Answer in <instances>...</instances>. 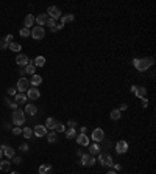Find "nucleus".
Masks as SVG:
<instances>
[{
	"label": "nucleus",
	"instance_id": "nucleus-1",
	"mask_svg": "<svg viewBox=\"0 0 156 174\" xmlns=\"http://www.w3.org/2000/svg\"><path fill=\"white\" fill-rule=\"evenodd\" d=\"M133 64H134V67H136V70L145 72V70H148L150 67L154 64V59H153V58H139V59H134Z\"/></svg>",
	"mask_w": 156,
	"mask_h": 174
},
{
	"label": "nucleus",
	"instance_id": "nucleus-2",
	"mask_svg": "<svg viewBox=\"0 0 156 174\" xmlns=\"http://www.w3.org/2000/svg\"><path fill=\"white\" fill-rule=\"evenodd\" d=\"M12 123H14L17 128H20L25 123V112L20 111V109H16L12 112Z\"/></svg>",
	"mask_w": 156,
	"mask_h": 174
},
{
	"label": "nucleus",
	"instance_id": "nucleus-3",
	"mask_svg": "<svg viewBox=\"0 0 156 174\" xmlns=\"http://www.w3.org/2000/svg\"><path fill=\"white\" fill-rule=\"evenodd\" d=\"M30 36H31L33 39H36V41H41V39L45 36L44 26H33V28L30 30Z\"/></svg>",
	"mask_w": 156,
	"mask_h": 174
},
{
	"label": "nucleus",
	"instance_id": "nucleus-4",
	"mask_svg": "<svg viewBox=\"0 0 156 174\" xmlns=\"http://www.w3.org/2000/svg\"><path fill=\"white\" fill-rule=\"evenodd\" d=\"M47 16L50 17V19H53V20H56V19H61V9L56 6V5H51V6H48L47 8Z\"/></svg>",
	"mask_w": 156,
	"mask_h": 174
},
{
	"label": "nucleus",
	"instance_id": "nucleus-5",
	"mask_svg": "<svg viewBox=\"0 0 156 174\" xmlns=\"http://www.w3.org/2000/svg\"><path fill=\"white\" fill-rule=\"evenodd\" d=\"M16 89H17L19 93H25V92L30 89V81H28L27 78H20L19 81H17V84H16Z\"/></svg>",
	"mask_w": 156,
	"mask_h": 174
},
{
	"label": "nucleus",
	"instance_id": "nucleus-6",
	"mask_svg": "<svg viewBox=\"0 0 156 174\" xmlns=\"http://www.w3.org/2000/svg\"><path fill=\"white\" fill-rule=\"evenodd\" d=\"M98 162L103 165V166H112V157L109 154H105V152H100L98 154Z\"/></svg>",
	"mask_w": 156,
	"mask_h": 174
},
{
	"label": "nucleus",
	"instance_id": "nucleus-7",
	"mask_svg": "<svg viewBox=\"0 0 156 174\" xmlns=\"http://www.w3.org/2000/svg\"><path fill=\"white\" fill-rule=\"evenodd\" d=\"M90 138H92L95 143H100V142H103V140H105V131H103V129H100V128L94 129V131H92V135H90Z\"/></svg>",
	"mask_w": 156,
	"mask_h": 174
},
{
	"label": "nucleus",
	"instance_id": "nucleus-8",
	"mask_svg": "<svg viewBox=\"0 0 156 174\" xmlns=\"http://www.w3.org/2000/svg\"><path fill=\"white\" fill-rule=\"evenodd\" d=\"M131 93H134V95L137 98H147V89L145 87H142V86H133L131 87Z\"/></svg>",
	"mask_w": 156,
	"mask_h": 174
},
{
	"label": "nucleus",
	"instance_id": "nucleus-9",
	"mask_svg": "<svg viewBox=\"0 0 156 174\" xmlns=\"http://www.w3.org/2000/svg\"><path fill=\"white\" fill-rule=\"evenodd\" d=\"M81 165L83 166H94L95 165V159L90 154H83L81 155Z\"/></svg>",
	"mask_w": 156,
	"mask_h": 174
},
{
	"label": "nucleus",
	"instance_id": "nucleus-10",
	"mask_svg": "<svg viewBox=\"0 0 156 174\" xmlns=\"http://www.w3.org/2000/svg\"><path fill=\"white\" fill-rule=\"evenodd\" d=\"M115 152H117V154H125V152H128V143L123 142V140L117 142V143H115Z\"/></svg>",
	"mask_w": 156,
	"mask_h": 174
},
{
	"label": "nucleus",
	"instance_id": "nucleus-11",
	"mask_svg": "<svg viewBox=\"0 0 156 174\" xmlns=\"http://www.w3.org/2000/svg\"><path fill=\"white\" fill-rule=\"evenodd\" d=\"M25 95H27L28 100H37L39 97H41V92H39L36 87H30V89L27 90V93H25Z\"/></svg>",
	"mask_w": 156,
	"mask_h": 174
},
{
	"label": "nucleus",
	"instance_id": "nucleus-12",
	"mask_svg": "<svg viewBox=\"0 0 156 174\" xmlns=\"http://www.w3.org/2000/svg\"><path fill=\"white\" fill-rule=\"evenodd\" d=\"M33 134H34L36 137H45L47 135V129H45L44 125H37V126H34Z\"/></svg>",
	"mask_w": 156,
	"mask_h": 174
},
{
	"label": "nucleus",
	"instance_id": "nucleus-13",
	"mask_svg": "<svg viewBox=\"0 0 156 174\" xmlns=\"http://www.w3.org/2000/svg\"><path fill=\"white\" fill-rule=\"evenodd\" d=\"M0 149H2V151H3V155H6V157H8V160H9V159H12V157H14V155H16V151H14V149H12V148H11V146H6V145H2V146H0Z\"/></svg>",
	"mask_w": 156,
	"mask_h": 174
},
{
	"label": "nucleus",
	"instance_id": "nucleus-14",
	"mask_svg": "<svg viewBox=\"0 0 156 174\" xmlns=\"http://www.w3.org/2000/svg\"><path fill=\"white\" fill-rule=\"evenodd\" d=\"M76 143L80 146H89V137L86 135V134H76Z\"/></svg>",
	"mask_w": 156,
	"mask_h": 174
},
{
	"label": "nucleus",
	"instance_id": "nucleus-15",
	"mask_svg": "<svg viewBox=\"0 0 156 174\" xmlns=\"http://www.w3.org/2000/svg\"><path fill=\"white\" fill-rule=\"evenodd\" d=\"M28 62H30V59H28L27 55H20V53H19V55L16 56V64H17L19 67H25Z\"/></svg>",
	"mask_w": 156,
	"mask_h": 174
},
{
	"label": "nucleus",
	"instance_id": "nucleus-16",
	"mask_svg": "<svg viewBox=\"0 0 156 174\" xmlns=\"http://www.w3.org/2000/svg\"><path fill=\"white\" fill-rule=\"evenodd\" d=\"M33 25H34V17L31 14H27L23 19V28H33Z\"/></svg>",
	"mask_w": 156,
	"mask_h": 174
},
{
	"label": "nucleus",
	"instance_id": "nucleus-17",
	"mask_svg": "<svg viewBox=\"0 0 156 174\" xmlns=\"http://www.w3.org/2000/svg\"><path fill=\"white\" fill-rule=\"evenodd\" d=\"M47 19H48L47 12H42V14H39V16H37L34 20H36L37 26H42V25H45V23H47Z\"/></svg>",
	"mask_w": 156,
	"mask_h": 174
},
{
	"label": "nucleus",
	"instance_id": "nucleus-18",
	"mask_svg": "<svg viewBox=\"0 0 156 174\" xmlns=\"http://www.w3.org/2000/svg\"><path fill=\"white\" fill-rule=\"evenodd\" d=\"M89 151H90V155H95V154H100L101 152V146L98 143H94V145H89Z\"/></svg>",
	"mask_w": 156,
	"mask_h": 174
},
{
	"label": "nucleus",
	"instance_id": "nucleus-19",
	"mask_svg": "<svg viewBox=\"0 0 156 174\" xmlns=\"http://www.w3.org/2000/svg\"><path fill=\"white\" fill-rule=\"evenodd\" d=\"M42 83V78H41V75H33L31 76V79H30V86H33V87H36V86H39Z\"/></svg>",
	"mask_w": 156,
	"mask_h": 174
},
{
	"label": "nucleus",
	"instance_id": "nucleus-20",
	"mask_svg": "<svg viewBox=\"0 0 156 174\" xmlns=\"http://www.w3.org/2000/svg\"><path fill=\"white\" fill-rule=\"evenodd\" d=\"M23 69H25V73H28V75H31V76H33V75L36 73V67H34L33 61H30V62H28L27 65L23 67Z\"/></svg>",
	"mask_w": 156,
	"mask_h": 174
},
{
	"label": "nucleus",
	"instance_id": "nucleus-21",
	"mask_svg": "<svg viewBox=\"0 0 156 174\" xmlns=\"http://www.w3.org/2000/svg\"><path fill=\"white\" fill-rule=\"evenodd\" d=\"M14 100H16V103L17 104H25V103H27V95H25V93H16V97H14Z\"/></svg>",
	"mask_w": 156,
	"mask_h": 174
},
{
	"label": "nucleus",
	"instance_id": "nucleus-22",
	"mask_svg": "<svg viewBox=\"0 0 156 174\" xmlns=\"http://www.w3.org/2000/svg\"><path fill=\"white\" fill-rule=\"evenodd\" d=\"M23 112H27L28 115H36V112H37V107L34 104H27L25 106V111Z\"/></svg>",
	"mask_w": 156,
	"mask_h": 174
},
{
	"label": "nucleus",
	"instance_id": "nucleus-23",
	"mask_svg": "<svg viewBox=\"0 0 156 174\" xmlns=\"http://www.w3.org/2000/svg\"><path fill=\"white\" fill-rule=\"evenodd\" d=\"M56 120L53 118V117H50V118H47V121H45V129H55V126H56Z\"/></svg>",
	"mask_w": 156,
	"mask_h": 174
},
{
	"label": "nucleus",
	"instance_id": "nucleus-24",
	"mask_svg": "<svg viewBox=\"0 0 156 174\" xmlns=\"http://www.w3.org/2000/svg\"><path fill=\"white\" fill-rule=\"evenodd\" d=\"M33 64H34V67H44L45 65V58L44 56H36Z\"/></svg>",
	"mask_w": 156,
	"mask_h": 174
},
{
	"label": "nucleus",
	"instance_id": "nucleus-25",
	"mask_svg": "<svg viewBox=\"0 0 156 174\" xmlns=\"http://www.w3.org/2000/svg\"><path fill=\"white\" fill-rule=\"evenodd\" d=\"M120 117H122V112H120L119 109H114V111H111V114H109V118H111V120H114V121L120 120Z\"/></svg>",
	"mask_w": 156,
	"mask_h": 174
},
{
	"label": "nucleus",
	"instance_id": "nucleus-26",
	"mask_svg": "<svg viewBox=\"0 0 156 174\" xmlns=\"http://www.w3.org/2000/svg\"><path fill=\"white\" fill-rule=\"evenodd\" d=\"M73 19H75V16H73V14H66V16H61V22H59V23L66 25V23H69V22H73Z\"/></svg>",
	"mask_w": 156,
	"mask_h": 174
},
{
	"label": "nucleus",
	"instance_id": "nucleus-27",
	"mask_svg": "<svg viewBox=\"0 0 156 174\" xmlns=\"http://www.w3.org/2000/svg\"><path fill=\"white\" fill-rule=\"evenodd\" d=\"M8 48H9L11 51H14V53H19V51L22 50V47H20L19 42H11V44L8 45Z\"/></svg>",
	"mask_w": 156,
	"mask_h": 174
},
{
	"label": "nucleus",
	"instance_id": "nucleus-28",
	"mask_svg": "<svg viewBox=\"0 0 156 174\" xmlns=\"http://www.w3.org/2000/svg\"><path fill=\"white\" fill-rule=\"evenodd\" d=\"M50 169H51V165L47 163V165H41V166H39V168H37V172H39V174H48Z\"/></svg>",
	"mask_w": 156,
	"mask_h": 174
},
{
	"label": "nucleus",
	"instance_id": "nucleus-29",
	"mask_svg": "<svg viewBox=\"0 0 156 174\" xmlns=\"http://www.w3.org/2000/svg\"><path fill=\"white\" fill-rule=\"evenodd\" d=\"M22 135H23L25 138H31V137H33V129H31V128H23V129H22Z\"/></svg>",
	"mask_w": 156,
	"mask_h": 174
},
{
	"label": "nucleus",
	"instance_id": "nucleus-30",
	"mask_svg": "<svg viewBox=\"0 0 156 174\" xmlns=\"http://www.w3.org/2000/svg\"><path fill=\"white\" fill-rule=\"evenodd\" d=\"M64 132H66V137L67 138H75L76 137V129H73V128H69V129H66Z\"/></svg>",
	"mask_w": 156,
	"mask_h": 174
},
{
	"label": "nucleus",
	"instance_id": "nucleus-31",
	"mask_svg": "<svg viewBox=\"0 0 156 174\" xmlns=\"http://www.w3.org/2000/svg\"><path fill=\"white\" fill-rule=\"evenodd\" d=\"M11 168V162L6 160V162H0V171H9Z\"/></svg>",
	"mask_w": 156,
	"mask_h": 174
},
{
	"label": "nucleus",
	"instance_id": "nucleus-32",
	"mask_svg": "<svg viewBox=\"0 0 156 174\" xmlns=\"http://www.w3.org/2000/svg\"><path fill=\"white\" fill-rule=\"evenodd\" d=\"M47 142L48 143H55L56 142V132H48L47 134Z\"/></svg>",
	"mask_w": 156,
	"mask_h": 174
},
{
	"label": "nucleus",
	"instance_id": "nucleus-33",
	"mask_svg": "<svg viewBox=\"0 0 156 174\" xmlns=\"http://www.w3.org/2000/svg\"><path fill=\"white\" fill-rule=\"evenodd\" d=\"M55 131L61 134V132H64V131H66V126H64L62 123H59V121H58V123H56V126H55Z\"/></svg>",
	"mask_w": 156,
	"mask_h": 174
},
{
	"label": "nucleus",
	"instance_id": "nucleus-34",
	"mask_svg": "<svg viewBox=\"0 0 156 174\" xmlns=\"http://www.w3.org/2000/svg\"><path fill=\"white\" fill-rule=\"evenodd\" d=\"M19 34H20L22 37H28V36H30V30H28V28H20V30H19Z\"/></svg>",
	"mask_w": 156,
	"mask_h": 174
},
{
	"label": "nucleus",
	"instance_id": "nucleus-35",
	"mask_svg": "<svg viewBox=\"0 0 156 174\" xmlns=\"http://www.w3.org/2000/svg\"><path fill=\"white\" fill-rule=\"evenodd\" d=\"M47 26H48V28H55V26H56V20H53V19H47V23H45Z\"/></svg>",
	"mask_w": 156,
	"mask_h": 174
},
{
	"label": "nucleus",
	"instance_id": "nucleus-36",
	"mask_svg": "<svg viewBox=\"0 0 156 174\" xmlns=\"http://www.w3.org/2000/svg\"><path fill=\"white\" fill-rule=\"evenodd\" d=\"M5 103L9 106V107H11L12 111H16V109H17V103H16V101H9V100H6Z\"/></svg>",
	"mask_w": 156,
	"mask_h": 174
},
{
	"label": "nucleus",
	"instance_id": "nucleus-37",
	"mask_svg": "<svg viewBox=\"0 0 156 174\" xmlns=\"http://www.w3.org/2000/svg\"><path fill=\"white\" fill-rule=\"evenodd\" d=\"M0 50H8V42L5 39H0Z\"/></svg>",
	"mask_w": 156,
	"mask_h": 174
},
{
	"label": "nucleus",
	"instance_id": "nucleus-38",
	"mask_svg": "<svg viewBox=\"0 0 156 174\" xmlns=\"http://www.w3.org/2000/svg\"><path fill=\"white\" fill-rule=\"evenodd\" d=\"M16 93H17V89L16 87H9L8 89V95L9 97H16Z\"/></svg>",
	"mask_w": 156,
	"mask_h": 174
},
{
	"label": "nucleus",
	"instance_id": "nucleus-39",
	"mask_svg": "<svg viewBox=\"0 0 156 174\" xmlns=\"http://www.w3.org/2000/svg\"><path fill=\"white\" fill-rule=\"evenodd\" d=\"M3 39H5V41L8 42V45H9L11 42H14V41H12V39H14V36H12V34H8V36H5Z\"/></svg>",
	"mask_w": 156,
	"mask_h": 174
},
{
	"label": "nucleus",
	"instance_id": "nucleus-40",
	"mask_svg": "<svg viewBox=\"0 0 156 174\" xmlns=\"http://www.w3.org/2000/svg\"><path fill=\"white\" fill-rule=\"evenodd\" d=\"M11 132L14 134V135H22V129H20V128H17V126H16L14 129H12Z\"/></svg>",
	"mask_w": 156,
	"mask_h": 174
},
{
	"label": "nucleus",
	"instance_id": "nucleus-41",
	"mask_svg": "<svg viewBox=\"0 0 156 174\" xmlns=\"http://www.w3.org/2000/svg\"><path fill=\"white\" fill-rule=\"evenodd\" d=\"M12 163L20 165V163H22V159H20V157H17V155H14V157H12Z\"/></svg>",
	"mask_w": 156,
	"mask_h": 174
},
{
	"label": "nucleus",
	"instance_id": "nucleus-42",
	"mask_svg": "<svg viewBox=\"0 0 156 174\" xmlns=\"http://www.w3.org/2000/svg\"><path fill=\"white\" fill-rule=\"evenodd\" d=\"M20 151H23V152H27V151H28V145H27V143H23V145H20Z\"/></svg>",
	"mask_w": 156,
	"mask_h": 174
},
{
	"label": "nucleus",
	"instance_id": "nucleus-43",
	"mask_svg": "<svg viewBox=\"0 0 156 174\" xmlns=\"http://www.w3.org/2000/svg\"><path fill=\"white\" fill-rule=\"evenodd\" d=\"M67 125H69V128H73V129L76 128V121H73V120H69Z\"/></svg>",
	"mask_w": 156,
	"mask_h": 174
},
{
	"label": "nucleus",
	"instance_id": "nucleus-44",
	"mask_svg": "<svg viewBox=\"0 0 156 174\" xmlns=\"http://www.w3.org/2000/svg\"><path fill=\"white\" fill-rule=\"evenodd\" d=\"M126 109H128V104H126V103H123V104H120V109H119L120 112H122V111H126Z\"/></svg>",
	"mask_w": 156,
	"mask_h": 174
},
{
	"label": "nucleus",
	"instance_id": "nucleus-45",
	"mask_svg": "<svg viewBox=\"0 0 156 174\" xmlns=\"http://www.w3.org/2000/svg\"><path fill=\"white\" fill-rule=\"evenodd\" d=\"M148 106V100L147 98H142V107H147Z\"/></svg>",
	"mask_w": 156,
	"mask_h": 174
},
{
	"label": "nucleus",
	"instance_id": "nucleus-46",
	"mask_svg": "<svg viewBox=\"0 0 156 174\" xmlns=\"http://www.w3.org/2000/svg\"><path fill=\"white\" fill-rule=\"evenodd\" d=\"M62 28H64L62 23H56V31H59V30H62Z\"/></svg>",
	"mask_w": 156,
	"mask_h": 174
},
{
	"label": "nucleus",
	"instance_id": "nucleus-47",
	"mask_svg": "<svg viewBox=\"0 0 156 174\" xmlns=\"http://www.w3.org/2000/svg\"><path fill=\"white\" fill-rule=\"evenodd\" d=\"M112 166H114V169H115V171H119V169H122V165H115V163H112Z\"/></svg>",
	"mask_w": 156,
	"mask_h": 174
},
{
	"label": "nucleus",
	"instance_id": "nucleus-48",
	"mask_svg": "<svg viewBox=\"0 0 156 174\" xmlns=\"http://www.w3.org/2000/svg\"><path fill=\"white\" fill-rule=\"evenodd\" d=\"M80 132H81V134H86V128H84V126H83V128H80Z\"/></svg>",
	"mask_w": 156,
	"mask_h": 174
},
{
	"label": "nucleus",
	"instance_id": "nucleus-49",
	"mask_svg": "<svg viewBox=\"0 0 156 174\" xmlns=\"http://www.w3.org/2000/svg\"><path fill=\"white\" fill-rule=\"evenodd\" d=\"M19 72H20V75H23V73H25V69H23V67H20V69H19Z\"/></svg>",
	"mask_w": 156,
	"mask_h": 174
},
{
	"label": "nucleus",
	"instance_id": "nucleus-50",
	"mask_svg": "<svg viewBox=\"0 0 156 174\" xmlns=\"http://www.w3.org/2000/svg\"><path fill=\"white\" fill-rule=\"evenodd\" d=\"M106 174H117V171H109V172H106Z\"/></svg>",
	"mask_w": 156,
	"mask_h": 174
},
{
	"label": "nucleus",
	"instance_id": "nucleus-51",
	"mask_svg": "<svg viewBox=\"0 0 156 174\" xmlns=\"http://www.w3.org/2000/svg\"><path fill=\"white\" fill-rule=\"evenodd\" d=\"M9 174H20L19 171H12V172H9Z\"/></svg>",
	"mask_w": 156,
	"mask_h": 174
},
{
	"label": "nucleus",
	"instance_id": "nucleus-52",
	"mask_svg": "<svg viewBox=\"0 0 156 174\" xmlns=\"http://www.w3.org/2000/svg\"><path fill=\"white\" fill-rule=\"evenodd\" d=\"M2 157H3V151H2V149H0V159H2Z\"/></svg>",
	"mask_w": 156,
	"mask_h": 174
}]
</instances>
